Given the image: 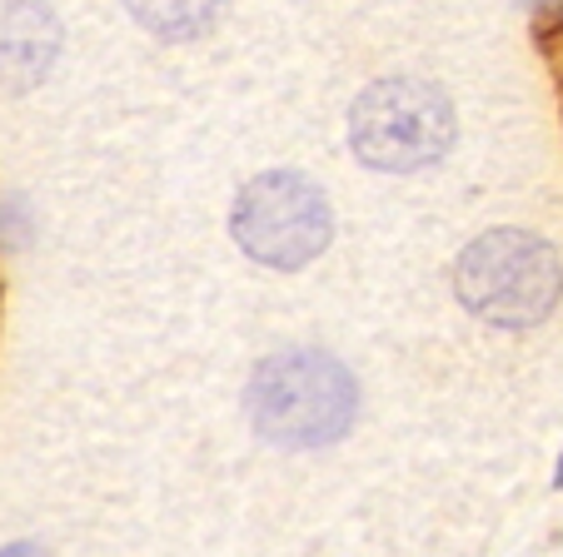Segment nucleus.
I'll use <instances>...</instances> for the list:
<instances>
[{"instance_id":"obj_9","label":"nucleus","mask_w":563,"mask_h":557,"mask_svg":"<svg viewBox=\"0 0 563 557\" xmlns=\"http://www.w3.org/2000/svg\"><path fill=\"white\" fill-rule=\"evenodd\" d=\"M553 478H559V483H563V463H559V474H553Z\"/></svg>"},{"instance_id":"obj_10","label":"nucleus","mask_w":563,"mask_h":557,"mask_svg":"<svg viewBox=\"0 0 563 557\" xmlns=\"http://www.w3.org/2000/svg\"><path fill=\"white\" fill-rule=\"evenodd\" d=\"M0 304H5V294H0Z\"/></svg>"},{"instance_id":"obj_3","label":"nucleus","mask_w":563,"mask_h":557,"mask_svg":"<svg viewBox=\"0 0 563 557\" xmlns=\"http://www.w3.org/2000/svg\"><path fill=\"white\" fill-rule=\"evenodd\" d=\"M459 120L449 96L419 75H389L374 80L350 110V145L369 169L409 175L429 169L454 149Z\"/></svg>"},{"instance_id":"obj_2","label":"nucleus","mask_w":563,"mask_h":557,"mask_svg":"<svg viewBox=\"0 0 563 557\" xmlns=\"http://www.w3.org/2000/svg\"><path fill=\"white\" fill-rule=\"evenodd\" d=\"M454 289L484 324L533 328L563 299V259L549 239L529 230H489L459 254Z\"/></svg>"},{"instance_id":"obj_5","label":"nucleus","mask_w":563,"mask_h":557,"mask_svg":"<svg viewBox=\"0 0 563 557\" xmlns=\"http://www.w3.org/2000/svg\"><path fill=\"white\" fill-rule=\"evenodd\" d=\"M60 55V21L45 0H11L0 11V85L31 90Z\"/></svg>"},{"instance_id":"obj_8","label":"nucleus","mask_w":563,"mask_h":557,"mask_svg":"<svg viewBox=\"0 0 563 557\" xmlns=\"http://www.w3.org/2000/svg\"><path fill=\"white\" fill-rule=\"evenodd\" d=\"M0 557H45L35 543H11V547H0Z\"/></svg>"},{"instance_id":"obj_1","label":"nucleus","mask_w":563,"mask_h":557,"mask_svg":"<svg viewBox=\"0 0 563 557\" xmlns=\"http://www.w3.org/2000/svg\"><path fill=\"white\" fill-rule=\"evenodd\" d=\"M245 409L279 448H330L360 419V383L324 348H285L250 374Z\"/></svg>"},{"instance_id":"obj_6","label":"nucleus","mask_w":563,"mask_h":557,"mask_svg":"<svg viewBox=\"0 0 563 557\" xmlns=\"http://www.w3.org/2000/svg\"><path fill=\"white\" fill-rule=\"evenodd\" d=\"M125 5L145 35L185 45V41L210 35L214 25L224 21V5H230V0H125Z\"/></svg>"},{"instance_id":"obj_4","label":"nucleus","mask_w":563,"mask_h":557,"mask_svg":"<svg viewBox=\"0 0 563 557\" xmlns=\"http://www.w3.org/2000/svg\"><path fill=\"white\" fill-rule=\"evenodd\" d=\"M230 234L265 269H305L334 239L330 194L299 169H265L234 194Z\"/></svg>"},{"instance_id":"obj_7","label":"nucleus","mask_w":563,"mask_h":557,"mask_svg":"<svg viewBox=\"0 0 563 557\" xmlns=\"http://www.w3.org/2000/svg\"><path fill=\"white\" fill-rule=\"evenodd\" d=\"M533 15H563V0H523Z\"/></svg>"}]
</instances>
